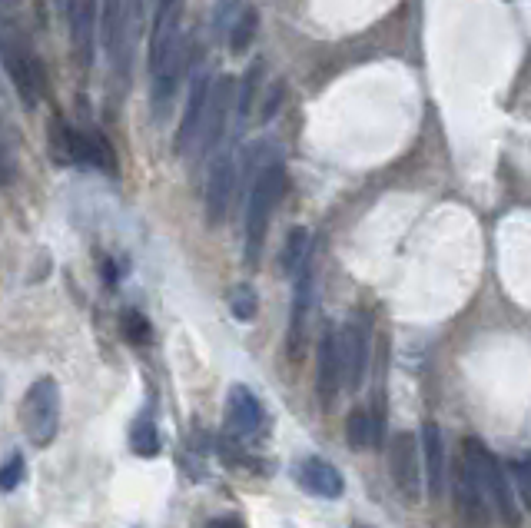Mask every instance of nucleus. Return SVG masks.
<instances>
[{"label":"nucleus","mask_w":531,"mask_h":528,"mask_svg":"<svg viewBox=\"0 0 531 528\" xmlns=\"http://www.w3.org/2000/svg\"><path fill=\"white\" fill-rule=\"evenodd\" d=\"M389 472L405 499H419V442L412 432H395L389 442Z\"/></svg>","instance_id":"9"},{"label":"nucleus","mask_w":531,"mask_h":528,"mask_svg":"<svg viewBox=\"0 0 531 528\" xmlns=\"http://www.w3.org/2000/svg\"><path fill=\"white\" fill-rule=\"evenodd\" d=\"M342 382H346V366H342V346L336 329H326L319 339V369H316V386L322 406H332V399L339 396Z\"/></svg>","instance_id":"13"},{"label":"nucleus","mask_w":531,"mask_h":528,"mask_svg":"<svg viewBox=\"0 0 531 528\" xmlns=\"http://www.w3.org/2000/svg\"><path fill=\"white\" fill-rule=\"evenodd\" d=\"M512 475H515V492H518V499L525 502V509H531V452L512 462Z\"/></svg>","instance_id":"26"},{"label":"nucleus","mask_w":531,"mask_h":528,"mask_svg":"<svg viewBox=\"0 0 531 528\" xmlns=\"http://www.w3.org/2000/svg\"><path fill=\"white\" fill-rule=\"evenodd\" d=\"M127 4L130 0H100V34L110 50V60L120 54L123 30H127Z\"/></svg>","instance_id":"18"},{"label":"nucleus","mask_w":531,"mask_h":528,"mask_svg":"<svg viewBox=\"0 0 531 528\" xmlns=\"http://www.w3.org/2000/svg\"><path fill=\"white\" fill-rule=\"evenodd\" d=\"M422 452H425V469H429V495H432V499H442L445 469H449V462H445L442 429L435 426V422H425V426H422Z\"/></svg>","instance_id":"17"},{"label":"nucleus","mask_w":531,"mask_h":528,"mask_svg":"<svg viewBox=\"0 0 531 528\" xmlns=\"http://www.w3.org/2000/svg\"><path fill=\"white\" fill-rule=\"evenodd\" d=\"M130 445H133V452L143 455V459H156V455H160L163 439H160V429H156L153 416H140L137 422H133Z\"/></svg>","instance_id":"21"},{"label":"nucleus","mask_w":531,"mask_h":528,"mask_svg":"<svg viewBox=\"0 0 531 528\" xmlns=\"http://www.w3.org/2000/svg\"><path fill=\"white\" fill-rule=\"evenodd\" d=\"M210 90H213V77L206 74V70H196L193 84H190V97H186V110L180 117V130H176V140H173V150L180 153V157L183 153H190L196 147V140H200L206 103H210Z\"/></svg>","instance_id":"8"},{"label":"nucleus","mask_w":531,"mask_h":528,"mask_svg":"<svg viewBox=\"0 0 531 528\" xmlns=\"http://www.w3.org/2000/svg\"><path fill=\"white\" fill-rule=\"evenodd\" d=\"M50 153H54L57 163H77V167H93L103 173L117 170V157H113L110 143L100 137L97 130L87 127H70L67 120L54 117L50 120Z\"/></svg>","instance_id":"3"},{"label":"nucleus","mask_w":531,"mask_h":528,"mask_svg":"<svg viewBox=\"0 0 531 528\" xmlns=\"http://www.w3.org/2000/svg\"><path fill=\"white\" fill-rule=\"evenodd\" d=\"M120 329H123V336H127V343H133V346H143V343H150V339H153L150 319L143 316L140 309H127V313H123Z\"/></svg>","instance_id":"24"},{"label":"nucleus","mask_w":531,"mask_h":528,"mask_svg":"<svg viewBox=\"0 0 531 528\" xmlns=\"http://www.w3.org/2000/svg\"><path fill=\"white\" fill-rule=\"evenodd\" d=\"M309 253H312V236H309V230H303V226H296V230L289 233L283 256H279V263H283V273L299 276V269L309 263Z\"/></svg>","instance_id":"20"},{"label":"nucleus","mask_w":531,"mask_h":528,"mask_svg":"<svg viewBox=\"0 0 531 528\" xmlns=\"http://www.w3.org/2000/svg\"><path fill=\"white\" fill-rule=\"evenodd\" d=\"M233 103H236V84L229 77H216L213 90H210V103H206L200 140H196V147H193L200 157H210V153L220 147L226 123H229V113H233Z\"/></svg>","instance_id":"7"},{"label":"nucleus","mask_w":531,"mask_h":528,"mask_svg":"<svg viewBox=\"0 0 531 528\" xmlns=\"http://www.w3.org/2000/svg\"><path fill=\"white\" fill-rule=\"evenodd\" d=\"M259 64L249 67V74L243 80V90H239V97H236V110H239V117H246L249 107H253V93H256V84H259Z\"/></svg>","instance_id":"28"},{"label":"nucleus","mask_w":531,"mask_h":528,"mask_svg":"<svg viewBox=\"0 0 531 528\" xmlns=\"http://www.w3.org/2000/svg\"><path fill=\"white\" fill-rule=\"evenodd\" d=\"M339 346H342V366H346V382L349 389H359L362 382H366V372H369V326L362 323V319H352L346 323V329H339Z\"/></svg>","instance_id":"11"},{"label":"nucleus","mask_w":531,"mask_h":528,"mask_svg":"<svg viewBox=\"0 0 531 528\" xmlns=\"http://www.w3.org/2000/svg\"><path fill=\"white\" fill-rule=\"evenodd\" d=\"M233 190H236V157L223 153V157H216L210 180H206V220H210V226H220L226 220Z\"/></svg>","instance_id":"12"},{"label":"nucleus","mask_w":531,"mask_h":528,"mask_svg":"<svg viewBox=\"0 0 531 528\" xmlns=\"http://www.w3.org/2000/svg\"><path fill=\"white\" fill-rule=\"evenodd\" d=\"M352 528H376V525H362V522H359V525H352Z\"/></svg>","instance_id":"31"},{"label":"nucleus","mask_w":531,"mask_h":528,"mask_svg":"<svg viewBox=\"0 0 531 528\" xmlns=\"http://www.w3.org/2000/svg\"><path fill=\"white\" fill-rule=\"evenodd\" d=\"M206 528H246V525L236 522V519H216V522H210Z\"/></svg>","instance_id":"30"},{"label":"nucleus","mask_w":531,"mask_h":528,"mask_svg":"<svg viewBox=\"0 0 531 528\" xmlns=\"http://www.w3.org/2000/svg\"><path fill=\"white\" fill-rule=\"evenodd\" d=\"M256 24H259L256 10H243V14H236L233 27H229V50H233V54H243V50L253 44Z\"/></svg>","instance_id":"22"},{"label":"nucleus","mask_w":531,"mask_h":528,"mask_svg":"<svg viewBox=\"0 0 531 528\" xmlns=\"http://www.w3.org/2000/svg\"><path fill=\"white\" fill-rule=\"evenodd\" d=\"M14 176V167H10V157H7V150L0 147V180H10Z\"/></svg>","instance_id":"29"},{"label":"nucleus","mask_w":531,"mask_h":528,"mask_svg":"<svg viewBox=\"0 0 531 528\" xmlns=\"http://www.w3.org/2000/svg\"><path fill=\"white\" fill-rule=\"evenodd\" d=\"M64 17L77 64L87 70L93 64V50H97L100 34V0H64Z\"/></svg>","instance_id":"6"},{"label":"nucleus","mask_w":531,"mask_h":528,"mask_svg":"<svg viewBox=\"0 0 531 528\" xmlns=\"http://www.w3.org/2000/svg\"><path fill=\"white\" fill-rule=\"evenodd\" d=\"M462 462L468 465L478 492L485 495V502L492 505L498 519H502L508 528L522 525V515H518V505L512 499V489H508V482H505V469H502V462L488 452V445L475 436L462 439Z\"/></svg>","instance_id":"2"},{"label":"nucleus","mask_w":531,"mask_h":528,"mask_svg":"<svg viewBox=\"0 0 531 528\" xmlns=\"http://www.w3.org/2000/svg\"><path fill=\"white\" fill-rule=\"evenodd\" d=\"M286 190V170L283 163H266L263 170L253 176L246 196V266H256L263 256V243L269 233V220H273L276 203L283 200Z\"/></svg>","instance_id":"1"},{"label":"nucleus","mask_w":531,"mask_h":528,"mask_svg":"<svg viewBox=\"0 0 531 528\" xmlns=\"http://www.w3.org/2000/svg\"><path fill=\"white\" fill-rule=\"evenodd\" d=\"M455 505H458V515H462L465 528H488V502H485V495L478 492V485L465 462H458V469H455Z\"/></svg>","instance_id":"15"},{"label":"nucleus","mask_w":531,"mask_h":528,"mask_svg":"<svg viewBox=\"0 0 531 528\" xmlns=\"http://www.w3.org/2000/svg\"><path fill=\"white\" fill-rule=\"evenodd\" d=\"M346 439L352 449H372L379 445V422L366 409H352L346 419Z\"/></svg>","instance_id":"19"},{"label":"nucleus","mask_w":531,"mask_h":528,"mask_svg":"<svg viewBox=\"0 0 531 528\" xmlns=\"http://www.w3.org/2000/svg\"><path fill=\"white\" fill-rule=\"evenodd\" d=\"M312 263H306L296 276V299H293V316H289V352L299 356L303 349V336H306V323L312 313Z\"/></svg>","instance_id":"16"},{"label":"nucleus","mask_w":531,"mask_h":528,"mask_svg":"<svg viewBox=\"0 0 531 528\" xmlns=\"http://www.w3.org/2000/svg\"><path fill=\"white\" fill-rule=\"evenodd\" d=\"M229 313H233L239 323H253L256 313H259V299H256V289L253 286H236L233 293H229Z\"/></svg>","instance_id":"23"},{"label":"nucleus","mask_w":531,"mask_h":528,"mask_svg":"<svg viewBox=\"0 0 531 528\" xmlns=\"http://www.w3.org/2000/svg\"><path fill=\"white\" fill-rule=\"evenodd\" d=\"M0 57H4V67H7V77L10 84H14L17 97L24 100L27 110H34L40 97H44L47 90V74H44V64L37 60V54H30V47L24 44H4L0 50Z\"/></svg>","instance_id":"5"},{"label":"nucleus","mask_w":531,"mask_h":528,"mask_svg":"<svg viewBox=\"0 0 531 528\" xmlns=\"http://www.w3.org/2000/svg\"><path fill=\"white\" fill-rule=\"evenodd\" d=\"M263 422H266L263 402L256 399L253 389H246V386L229 389V396H226V432L229 436L249 439L263 429Z\"/></svg>","instance_id":"10"},{"label":"nucleus","mask_w":531,"mask_h":528,"mask_svg":"<svg viewBox=\"0 0 531 528\" xmlns=\"http://www.w3.org/2000/svg\"><path fill=\"white\" fill-rule=\"evenodd\" d=\"M20 429L34 449H47L60 429V386L54 376H40L20 402Z\"/></svg>","instance_id":"4"},{"label":"nucleus","mask_w":531,"mask_h":528,"mask_svg":"<svg viewBox=\"0 0 531 528\" xmlns=\"http://www.w3.org/2000/svg\"><path fill=\"white\" fill-rule=\"evenodd\" d=\"M27 479V462L20 452H10L7 462L0 465V492H14L20 482Z\"/></svg>","instance_id":"25"},{"label":"nucleus","mask_w":531,"mask_h":528,"mask_svg":"<svg viewBox=\"0 0 531 528\" xmlns=\"http://www.w3.org/2000/svg\"><path fill=\"white\" fill-rule=\"evenodd\" d=\"M239 4H243V0H216V7H213L216 34H229V27H233V20L239 14Z\"/></svg>","instance_id":"27"},{"label":"nucleus","mask_w":531,"mask_h":528,"mask_svg":"<svg viewBox=\"0 0 531 528\" xmlns=\"http://www.w3.org/2000/svg\"><path fill=\"white\" fill-rule=\"evenodd\" d=\"M296 482L303 485L309 495H316V499H339V495L346 492L342 472L332 462L316 459V455H309V459L296 465Z\"/></svg>","instance_id":"14"}]
</instances>
